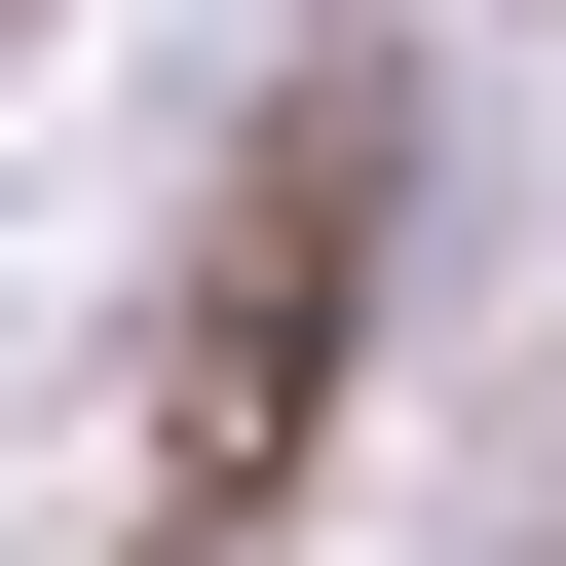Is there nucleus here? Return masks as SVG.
<instances>
[]
</instances>
